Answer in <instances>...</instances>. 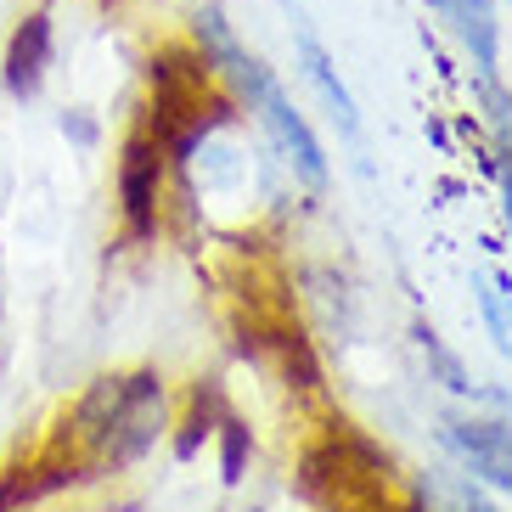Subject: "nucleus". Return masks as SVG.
I'll use <instances>...</instances> for the list:
<instances>
[{"mask_svg": "<svg viewBox=\"0 0 512 512\" xmlns=\"http://www.w3.org/2000/svg\"><path fill=\"white\" fill-rule=\"evenodd\" d=\"M164 428H169L164 377L158 372H107L68 406L57 445L68 456H79L91 479H107V473L141 462L164 439Z\"/></svg>", "mask_w": 512, "mask_h": 512, "instance_id": "1", "label": "nucleus"}, {"mask_svg": "<svg viewBox=\"0 0 512 512\" xmlns=\"http://www.w3.org/2000/svg\"><path fill=\"white\" fill-rule=\"evenodd\" d=\"M197 51H203L209 68L231 85V96L248 102V113H259V124L271 130V141H276V152L287 158V169H293L310 192H321V186H327V152H321L310 119H304L299 107H293V96L276 85L271 68H265L254 51H242V40L226 29V17L214 12V6L197 12Z\"/></svg>", "mask_w": 512, "mask_h": 512, "instance_id": "2", "label": "nucleus"}, {"mask_svg": "<svg viewBox=\"0 0 512 512\" xmlns=\"http://www.w3.org/2000/svg\"><path fill=\"white\" fill-rule=\"evenodd\" d=\"M164 164L169 152L152 130H136V136L119 147V214L124 231L136 242L158 237V197H164Z\"/></svg>", "mask_w": 512, "mask_h": 512, "instance_id": "3", "label": "nucleus"}, {"mask_svg": "<svg viewBox=\"0 0 512 512\" xmlns=\"http://www.w3.org/2000/svg\"><path fill=\"white\" fill-rule=\"evenodd\" d=\"M445 445L462 456L467 473H479L484 484H496L501 496H512V428L507 422L451 417L445 422Z\"/></svg>", "mask_w": 512, "mask_h": 512, "instance_id": "4", "label": "nucleus"}, {"mask_svg": "<svg viewBox=\"0 0 512 512\" xmlns=\"http://www.w3.org/2000/svg\"><path fill=\"white\" fill-rule=\"evenodd\" d=\"M51 51H57V29H51V12H29L23 23L12 29L6 40V62H0V79L17 102L40 96L46 85V68H51Z\"/></svg>", "mask_w": 512, "mask_h": 512, "instance_id": "5", "label": "nucleus"}, {"mask_svg": "<svg viewBox=\"0 0 512 512\" xmlns=\"http://www.w3.org/2000/svg\"><path fill=\"white\" fill-rule=\"evenodd\" d=\"M434 17L456 34V46L473 57L479 79L490 85L496 79V57H501V29H496V6L490 0H428Z\"/></svg>", "mask_w": 512, "mask_h": 512, "instance_id": "6", "label": "nucleus"}, {"mask_svg": "<svg viewBox=\"0 0 512 512\" xmlns=\"http://www.w3.org/2000/svg\"><path fill=\"white\" fill-rule=\"evenodd\" d=\"M299 57H304V74H310V85L321 91V102L332 107V119H338V130L344 136H355L361 130V113H355V96L344 91V79H338V68H332V57L321 51V40L310 29H299Z\"/></svg>", "mask_w": 512, "mask_h": 512, "instance_id": "7", "label": "nucleus"}, {"mask_svg": "<svg viewBox=\"0 0 512 512\" xmlns=\"http://www.w3.org/2000/svg\"><path fill=\"white\" fill-rule=\"evenodd\" d=\"M226 417H231V406H226V394H220V383H214V377H197L192 406H186V422H181V439H175V451H181V456H197V445H203V439H209Z\"/></svg>", "mask_w": 512, "mask_h": 512, "instance_id": "8", "label": "nucleus"}, {"mask_svg": "<svg viewBox=\"0 0 512 512\" xmlns=\"http://www.w3.org/2000/svg\"><path fill=\"white\" fill-rule=\"evenodd\" d=\"M214 434H220V456H226V484H237L242 467H248V451H254V434H248L242 417H226Z\"/></svg>", "mask_w": 512, "mask_h": 512, "instance_id": "9", "label": "nucleus"}, {"mask_svg": "<svg viewBox=\"0 0 512 512\" xmlns=\"http://www.w3.org/2000/svg\"><path fill=\"white\" fill-rule=\"evenodd\" d=\"M445 496H451L445 507H434V501H417V507H422V512H496L490 501H479V496H473V484H462V479H451V484H445Z\"/></svg>", "mask_w": 512, "mask_h": 512, "instance_id": "10", "label": "nucleus"}, {"mask_svg": "<svg viewBox=\"0 0 512 512\" xmlns=\"http://www.w3.org/2000/svg\"><path fill=\"white\" fill-rule=\"evenodd\" d=\"M484 316H490V327H496L501 349L512 355V321H507V304H501V293H496L490 282H484Z\"/></svg>", "mask_w": 512, "mask_h": 512, "instance_id": "11", "label": "nucleus"}, {"mask_svg": "<svg viewBox=\"0 0 512 512\" xmlns=\"http://www.w3.org/2000/svg\"><path fill=\"white\" fill-rule=\"evenodd\" d=\"M62 136H74L79 147H91V141H96V124H91V119H85V113L74 107V113H62Z\"/></svg>", "mask_w": 512, "mask_h": 512, "instance_id": "12", "label": "nucleus"}, {"mask_svg": "<svg viewBox=\"0 0 512 512\" xmlns=\"http://www.w3.org/2000/svg\"><path fill=\"white\" fill-rule=\"evenodd\" d=\"M501 181H507V220H512V124H501Z\"/></svg>", "mask_w": 512, "mask_h": 512, "instance_id": "13", "label": "nucleus"}]
</instances>
